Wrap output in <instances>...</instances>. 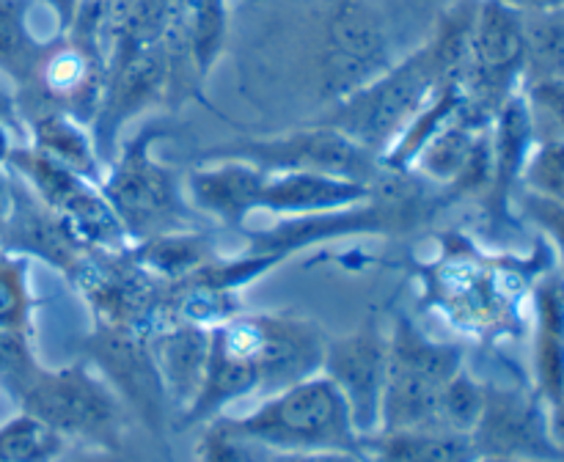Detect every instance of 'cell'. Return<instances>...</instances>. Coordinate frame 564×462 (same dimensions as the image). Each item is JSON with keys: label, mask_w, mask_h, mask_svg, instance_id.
Listing matches in <instances>:
<instances>
[{"label": "cell", "mask_w": 564, "mask_h": 462, "mask_svg": "<svg viewBox=\"0 0 564 462\" xmlns=\"http://www.w3.org/2000/svg\"><path fill=\"white\" fill-rule=\"evenodd\" d=\"M523 182H527L523 185L527 190L564 201V138H551L543 146L534 148Z\"/></svg>", "instance_id": "34"}, {"label": "cell", "mask_w": 564, "mask_h": 462, "mask_svg": "<svg viewBox=\"0 0 564 462\" xmlns=\"http://www.w3.org/2000/svg\"><path fill=\"white\" fill-rule=\"evenodd\" d=\"M523 80H564V6L523 14Z\"/></svg>", "instance_id": "26"}, {"label": "cell", "mask_w": 564, "mask_h": 462, "mask_svg": "<svg viewBox=\"0 0 564 462\" xmlns=\"http://www.w3.org/2000/svg\"><path fill=\"white\" fill-rule=\"evenodd\" d=\"M6 168L20 176L50 209H55L91 251L113 253L130 248V234L116 218L113 207L102 196L97 182L75 174L31 143L11 148Z\"/></svg>", "instance_id": "7"}, {"label": "cell", "mask_w": 564, "mask_h": 462, "mask_svg": "<svg viewBox=\"0 0 564 462\" xmlns=\"http://www.w3.org/2000/svg\"><path fill=\"white\" fill-rule=\"evenodd\" d=\"M83 361L91 363L119 394L130 416L141 418L160 440L169 429V396L149 352V333L113 324H94L83 339Z\"/></svg>", "instance_id": "8"}, {"label": "cell", "mask_w": 564, "mask_h": 462, "mask_svg": "<svg viewBox=\"0 0 564 462\" xmlns=\"http://www.w3.org/2000/svg\"><path fill=\"white\" fill-rule=\"evenodd\" d=\"M36 42L28 31L25 3L22 0H0V72L14 82H28L36 72Z\"/></svg>", "instance_id": "30"}, {"label": "cell", "mask_w": 564, "mask_h": 462, "mask_svg": "<svg viewBox=\"0 0 564 462\" xmlns=\"http://www.w3.org/2000/svg\"><path fill=\"white\" fill-rule=\"evenodd\" d=\"M523 14L505 0H479L471 28L466 80L474 108L494 119L523 80Z\"/></svg>", "instance_id": "10"}, {"label": "cell", "mask_w": 564, "mask_h": 462, "mask_svg": "<svg viewBox=\"0 0 564 462\" xmlns=\"http://www.w3.org/2000/svg\"><path fill=\"white\" fill-rule=\"evenodd\" d=\"M273 451L237 427L235 416H215L198 427L193 462H268Z\"/></svg>", "instance_id": "29"}, {"label": "cell", "mask_w": 564, "mask_h": 462, "mask_svg": "<svg viewBox=\"0 0 564 462\" xmlns=\"http://www.w3.org/2000/svg\"><path fill=\"white\" fill-rule=\"evenodd\" d=\"M132 262L147 270L163 284H176L193 275L196 270L207 267L209 262L220 256L215 237L207 229H182L169 231V234L143 237V240L130 242L127 248Z\"/></svg>", "instance_id": "25"}, {"label": "cell", "mask_w": 564, "mask_h": 462, "mask_svg": "<svg viewBox=\"0 0 564 462\" xmlns=\"http://www.w3.org/2000/svg\"><path fill=\"white\" fill-rule=\"evenodd\" d=\"M534 127L532 105L523 91H516L505 99L494 116L490 127V152H494V174H490V187L485 193V204L494 220H501L510 212V201L516 198L518 185L527 174L529 157L534 152Z\"/></svg>", "instance_id": "18"}, {"label": "cell", "mask_w": 564, "mask_h": 462, "mask_svg": "<svg viewBox=\"0 0 564 462\" xmlns=\"http://www.w3.org/2000/svg\"><path fill=\"white\" fill-rule=\"evenodd\" d=\"M113 457H119V454H102V451H94L91 462H113Z\"/></svg>", "instance_id": "41"}, {"label": "cell", "mask_w": 564, "mask_h": 462, "mask_svg": "<svg viewBox=\"0 0 564 462\" xmlns=\"http://www.w3.org/2000/svg\"><path fill=\"white\" fill-rule=\"evenodd\" d=\"M191 11V53L193 64L198 66L202 75L218 58L220 44L226 33V9L224 0H187Z\"/></svg>", "instance_id": "32"}, {"label": "cell", "mask_w": 564, "mask_h": 462, "mask_svg": "<svg viewBox=\"0 0 564 462\" xmlns=\"http://www.w3.org/2000/svg\"><path fill=\"white\" fill-rule=\"evenodd\" d=\"M534 391L549 407L564 399V275L534 289Z\"/></svg>", "instance_id": "24"}, {"label": "cell", "mask_w": 564, "mask_h": 462, "mask_svg": "<svg viewBox=\"0 0 564 462\" xmlns=\"http://www.w3.org/2000/svg\"><path fill=\"white\" fill-rule=\"evenodd\" d=\"M163 132L165 127L160 121H149L130 141L119 143L116 157L108 160L99 182V190L132 242L169 231L198 229L204 220L187 201L180 174L152 154Z\"/></svg>", "instance_id": "1"}, {"label": "cell", "mask_w": 564, "mask_h": 462, "mask_svg": "<svg viewBox=\"0 0 564 462\" xmlns=\"http://www.w3.org/2000/svg\"><path fill=\"white\" fill-rule=\"evenodd\" d=\"M328 72L341 97L386 72V36L361 3H341L330 20Z\"/></svg>", "instance_id": "20"}, {"label": "cell", "mask_w": 564, "mask_h": 462, "mask_svg": "<svg viewBox=\"0 0 564 462\" xmlns=\"http://www.w3.org/2000/svg\"><path fill=\"white\" fill-rule=\"evenodd\" d=\"M259 394L270 396L323 372L330 336L314 319L295 311L251 314Z\"/></svg>", "instance_id": "14"}, {"label": "cell", "mask_w": 564, "mask_h": 462, "mask_svg": "<svg viewBox=\"0 0 564 462\" xmlns=\"http://www.w3.org/2000/svg\"><path fill=\"white\" fill-rule=\"evenodd\" d=\"M507 6L518 9L521 14H529V11H551V9H562L564 0H505Z\"/></svg>", "instance_id": "40"}, {"label": "cell", "mask_w": 564, "mask_h": 462, "mask_svg": "<svg viewBox=\"0 0 564 462\" xmlns=\"http://www.w3.org/2000/svg\"><path fill=\"white\" fill-rule=\"evenodd\" d=\"M378 185L345 179V176L312 174V170H286L270 174L259 209L279 218H317L341 212L375 198Z\"/></svg>", "instance_id": "19"}, {"label": "cell", "mask_w": 564, "mask_h": 462, "mask_svg": "<svg viewBox=\"0 0 564 462\" xmlns=\"http://www.w3.org/2000/svg\"><path fill=\"white\" fill-rule=\"evenodd\" d=\"M94 314V324L152 333L160 324L165 284L138 267L127 251H91L69 280Z\"/></svg>", "instance_id": "9"}, {"label": "cell", "mask_w": 564, "mask_h": 462, "mask_svg": "<svg viewBox=\"0 0 564 462\" xmlns=\"http://www.w3.org/2000/svg\"><path fill=\"white\" fill-rule=\"evenodd\" d=\"M479 462H527V460H507V457H482Z\"/></svg>", "instance_id": "42"}, {"label": "cell", "mask_w": 564, "mask_h": 462, "mask_svg": "<svg viewBox=\"0 0 564 462\" xmlns=\"http://www.w3.org/2000/svg\"><path fill=\"white\" fill-rule=\"evenodd\" d=\"M235 421L270 451H361L350 407L323 372L264 396Z\"/></svg>", "instance_id": "3"}, {"label": "cell", "mask_w": 564, "mask_h": 462, "mask_svg": "<svg viewBox=\"0 0 564 462\" xmlns=\"http://www.w3.org/2000/svg\"><path fill=\"white\" fill-rule=\"evenodd\" d=\"M485 407V383L474 377L468 369H460L449 383L444 385L435 405L433 427L455 429V432H474Z\"/></svg>", "instance_id": "31"}, {"label": "cell", "mask_w": 564, "mask_h": 462, "mask_svg": "<svg viewBox=\"0 0 564 462\" xmlns=\"http://www.w3.org/2000/svg\"><path fill=\"white\" fill-rule=\"evenodd\" d=\"M364 462H479L477 443L468 432L441 427L378 429L361 438Z\"/></svg>", "instance_id": "22"}, {"label": "cell", "mask_w": 564, "mask_h": 462, "mask_svg": "<svg viewBox=\"0 0 564 462\" xmlns=\"http://www.w3.org/2000/svg\"><path fill=\"white\" fill-rule=\"evenodd\" d=\"M20 121L25 127L28 138H31L28 141L31 146H36L47 157L58 160L61 165L72 168L75 174L97 182V185L102 182L105 160L99 154L97 138L88 130V124L55 108L22 110Z\"/></svg>", "instance_id": "23"}, {"label": "cell", "mask_w": 564, "mask_h": 462, "mask_svg": "<svg viewBox=\"0 0 564 462\" xmlns=\"http://www.w3.org/2000/svg\"><path fill=\"white\" fill-rule=\"evenodd\" d=\"M42 366L44 363L33 352V336L0 333V391H6L11 402L22 394V388L36 377Z\"/></svg>", "instance_id": "33"}, {"label": "cell", "mask_w": 564, "mask_h": 462, "mask_svg": "<svg viewBox=\"0 0 564 462\" xmlns=\"http://www.w3.org/2000/svg\"><path fill=\"white\" fill-rule=\"evenodd\" d=\"M149 352L163 380L171 410L180 416L202 388L209 358V330L191 322H160L149 333Z\"/></svg>", "instance_id": "21"}, {"label": "cell", "mask_w": 564, "mask_h": 462, "mask_svg": "<svg viewBox=\"0 0 564 462\" xmlns=\"http://www.w3.org/2000/svg\"><path fill=\"white\" fill-rule=\"evenodd\" d=\"M268 170L246 160H213L191 170L185 182L187 201L204 220L240 229L253 212H259Z\"/></svg>", "instance_id": "17"}, {"label": "cell", "mask_w": 564, "mask_h": 462, "mask_svg": "<svg viewBox=\"0 0 564 462\" xmlns=\"http://www.w3.org/2000/svg\"><path fill=\"white\" fill-rule=\"evenodd\" d=\"M0 248L17 256L39 258L58 270L66 280L75 278L80 264L91 253V248L72 231V226L14 174H11V212L0 237Z\"/></svg>", "instance_id": "15"}, {"label": "cell", "mask_w": 564, "mask_h": 462, "mask_svg": "<svg viewBox=\"0 0 564 462\" xmlns=\"http://www.w3.org/2000/svg\"><path fill=\"white\" fill-rule=\"evenodd\" d=\"M39 3H44L47 9H53V14L58 16V22L64 28L75 25L77 16H80V0H39Z\"/></svg>", "instance_id": "38"}, {"label": "cell", "mask_w": 564, "mask_h": 462, "mask_svg": "<svg viewBox=\"0 0 564 462\" xmlns=\"http://www.w3.org/2000/svg\"><path fill=\"white\" fill-rule=\"evenodd\" d=\"M39 300L31 289V258L0 248V333L33 336Z\"/></svg>", "instance_id": "28"}, {"label": "cell", "mask_w": 564, "mask_h": 462, "mask_svg": "<svg viewBox=\"0 0 564 462\" xmlns=\"http://www.w3.org/2000/svg\"><path fill=\"white\" fill-rule=\"evenodd\" d=\"M460 369H466V346L433 339L411 317L400 314L389 333L380 429L433 427L441 391Z\"/></svg>", "instance_id": "5"}, {"label": "cell", "mask_w": 564, "mask_h": 462, "mask_svg": "<svg viewBox=\"0 0 564 462\" xmlns=\"http://www.w3.org/2000/svg\"><path fill=\"white\" fill-rule=\"evenodd\" d=\"M9 212H11V174L6 165H0V237H3Z\"/></svg>", "instance_id": "39"}, {"label": "cell", "mask_w": 564, "mask_h": 462, "mask_svg": "<svg viewBox=\"0 0 564 462\" xmlns=\"http://www.w3.org/2000/svg\"><path fill=\"white\" fill-rule=\"evenodd\" d=\"M259 394V369L253 355L251 314H237L229 322L209 330V358L202 388L185 413H180L176 429H193L209 418L224 416L235 402Z\"/></svg>", "instance_id": "13"}, {"label": "cell", "mask_w": 564, "mask_h": 462, "mask_svg": "<svg viewBox=\"0 0 564 462\" xmlns=\"http://www.w3.org/2000/svg\"><path fill=\"white\" fill-rule=\"evenodd\" d=\"M204 160H246L268 174L286 170H312V174L345 176V179L378 185L386 174L380 154L347 138L328 124H312L284 135L251 138V141L226 143L202 152Z\"/></svg>", "instance_id": "6"}, {"label": "cell", "mask_w": 564, "mask_h": 462, "mask_svg": "<svg viewBox=\"0 0 564 462\" xmlns=\"http://www.w3.org/2000/svg\"><path fill=\"white\" fill-rule=\"evenodd\" d=\"M69 440L31 413H17L0 424V462H58Z\"/></svg>", "instance_id": "27"}, {"label": "cell", "mask_w": 564, "mask_h": 462, "mask_svg": "<svg viewBox=\"0 0 564 462\" xmlns=\"http://www.w3.org/2000/svg\"><path fill=\"white\" fill-rule=\"evenodd\" d=\"M268 462H364L350 451H273Z\"/></svg>", "instance_id": "36"}, {"label": "cell", "mask_w": 564, "mask_h": 462, "mask_svg": "<svg viewBox=\"0 0 564 462\" xmlns=\"http://www.w3.org/2000/svg\"><path fill=\"white\" fill-rule=\"evenodd\" d=\"M479 457L527 462H564L551 432V413L538 391L485 383V407L471 432Z\"/></svg>", "instance_id": "11"}, {"label": "cell", "mask_w": 564, "mask_h": 462, "mask_svg": "<svg viewBox=\"0 0 564 462\" xmlns=\"http://www.w3.org/2000/svg\"><path fill=\"white\" fill-rule=\"evenodd\" d=\"M169 77V64H165V53L154 44H138L132 53L121 61L116 75L105 80V97L102 108L97 113V146L105 160V148L113 152L119 146V132L124 121L141 113L143 108L160 97ZM108 165V160H105Z\"/></svg>", "instance_id": "16"}, {"label": "cell", "mask_w": 564, "mask_h": 462, "mask_svg": "<svg viewBox=\"0 0 564 462\" xmlns=\"http://www.w3.org/2000/svg\"><path fill=\"white\" fill-rule=\"evenodd\" d=\"M14 405L53 427L69 443L102 454L124 451L130 410L108 380L83 358L69 366L39 369Z\"/></svg>", "instance_id": "2"}, {"label": "cell", "mask_w": 564, "mask_h": 462, "mask_svg": "<svg viewBox=\"0 0 564 462\" xmlns=\"http://www.w3.org/2000/svg\"><path fill=\"white\" fill-rule=\"evenodd\" d=\"M516 196L523 218H527L529 223L538 226V229L554 242L564 275V201L562 198H551L543 196V193L527 190V187H523L521 193H516Z\"/></svg>", "instance_id": "35"}, {"label": "cell", "mask_w": 564, "mask_h": 462, "mask_svg": "<svg viewBox=\"0 0 564 462\" xmlns=\"http://www.w3.org/2000/svg\"><path fill=\"white\" fill-rule=\"evenodd\" d=\"M438 86H444V77L430 47H424L402 64L380 72L367 86L341 97L319 124L345 132L347 138L383 157Z\"/></svg>", "instance_id": "4"}, {"label": "cell", "mask_w": 564, "mask_h": 462, "mask_svg": "<svg viewBox=\"0 0 564 462\" xmlns=\"http://www.w3.org/2000/svg\"><path fill=\"white\" fill-rule=\"evenodd\" d=\"M0 121H6L9 127L20 130L22 121H20V108H17V94L0 80Z\"/></svg>", "instance_id": "37"}, {"label": "cell", "mask_w": 564, "mask_h": 462, "mask_svg": "<svg viewBox=\"0 0 564 462\" xmlns=\"http://www.w3.org/2000/svg\"><path fill=\"white\" fill-rule=\"evenodd\" d=\"M323 374L345 396L358 435L378 432L389 374V333L378 319L369 317L352 333L328 339Z\"/></svg>", "instance_id": "12"}]
</instances>
